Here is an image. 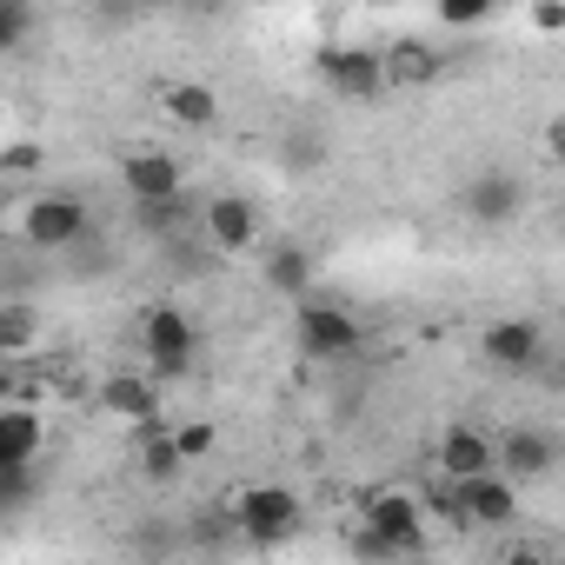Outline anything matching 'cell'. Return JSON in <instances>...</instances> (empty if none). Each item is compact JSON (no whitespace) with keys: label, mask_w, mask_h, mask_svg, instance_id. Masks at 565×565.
Wrapping results in <instances>:
<instances>
[{"label":"cell","mask_w":565,"mask_h":565,"mask_svg":"<svg viewBox=\"0 0 565 565\" xmlns=\"http://www.w3.org/2000/svg\"><path fill=\"white\" fill-rule=\"evenodd\" d=\"M353 552L360 558H419L426 552V499H413V492H366Z\"/></svg>","instance_id":"1"},{"label":"cell","mask_w":565,"mask_h":565,"mask_svg":"<svg viewBox=\"0 0 565 565\" xmlns=\"http://www.w3.org/2000/svg\"><path fill=\"white\" fill-rule=\"evenodd\" d=\"M21 239L28 246H41V253H61V246H81L87 239V226H94V213H87V200L81 193H61V186H47V193H34L28 206H21Z\"/></svg>","instance_id":"2"},{"label":"cell","mask_w":565,"mask_h":565,"mask_svg":"<svg viewBox=\"0 0 565 565\" xmlns=\"http://www.w3.org/2000/svg\"><path fill=\"white\" fill-rule=\"evenodd\" d=\"M233 525L253 539V545H287L300 525H307V505L287 492V486H246L233 499Z\"/></svg>","instance_id":"3"},{"label":"cell","mask_w":565,"mask_h":565,"mask_svg":"<svg viewBox=\"0 0 565 565\" xmlns=\"http://www.w3.org/2000/svg\"><path fill=\"white\" fill-rule=\"evenodd\" d=\"M294 333H300V353H313V360H353L366 347L360 320L333 300H313V294L294 300Z\"/></svg>","instance_id":"4"},{"label":"cell","mask_w":565,"mask_h":565,"mask_svg":"<svg viewBox=\"0 0 565 565\" xmlns=\"http://www.w3.org/2000/svg\"><path fill=\"white\" fill-rule=\"evenodd\" d=\"M313 74H320V87H333L340 100H380V94H393V81H386V47L373 54V47H320L313 54Z\"/></svg>","instance_id":"5"},{"label":"cell","mask_w":565,"mask_h":565,"mask_svg":"<svg viewBox=\"0 0 565 565\" xmlns=\"http://www.w3.org/2000/svg\"><path fill=\"white\" fill-rule=\"evenodd\" d=\"M193 347H200V333H193V320L180 307H147L140 313V353H147V366L160 380H180L193 366Z\"/></svg>","instance_id":"6"},{"label":"cell","mask_w":565,"mask_h":565,"mask_svg":"<svg viewBox=\"0 0 565 565\" xmlns=\"http://www.w3.org/2000/svg\"><path fill=\"white\" fill-rule=\"evenodd\" d=\"M479 360H486L492 373H532V366L545 360V333H539L532 320H492V327L479 333Z\"/></svg>","instance_id":"7"},{"label":"cell","mask_w":565,"mask_h":565,"mask_svg":"<svg viewBox=\"0 0 565 565\" xmlns=\"http://www.w3.org/2000/svg\"><path fill=\"white\" fill-rule=\"evenodd\" d=\"M433 466L439 472H452V479H479V472H499V439L486 433V426H446L439 433V446H433Z\"/></svg>","instance_id":"8"},{"label":"cell","mask_w":565,"mask_h":565,"mask_svg":"<svg viewBox=\"0 0 565 565\" xmlns=\"http://www.w3.org/2000/svg\"><path fill=\"white\" fill-rule=\"evenodd\" d=\"M459 206H466V220H479V226H505V220L525 206V186H519V173L486 167V173H472V180H466Z\"/></svg>","instance_id":"9"},{"label":"cell","mask_w":565,"mask_h":565,"mask_svg":"<svg viewBox=\"0 0 565 565\" xmlns=\"http://www.w3.org/2000/svg\"><path fill=\"white\" fill-rule=\"evenodd\" d=\"M200 226H206V239L220 253H253L259 246V206L246 193H213L206 213H200Z\"/></svg>","instance_id":"10"},{"label":"cell","mask_w":565,"mask_h":565,"mask_svg":"<svg viewBox=\"0 0 565 565\" xmlns=\"http://www.w3.org/2000/svg\"><path fill=\"white\" fill-rule=\"evenodd\" d=\"M439 74H446V54H439L433 41L399 34V41L386 47V81H393V94H426V87H439Z\"/></svg>","instance_id":"11"},{"label":"cell","mask_w":565,"mask_h":565,"mask_svg":"<svg viewBox=\"0 0 565 565\" xmlns=\"http://www.w3.org/2000/svg\"><path fill=\"white\" fill-rule=\"evenodd\" d=\"M94 406L114 413V419H127V426L160 419V380H153V373H107V380L94 386Z\"/></svg>","instance_id":"12"},{"label":"cell","mask_w":565,"mask_h":565,"mask_svg":"<svg viewBox=\"0 0 565 565\" xmlns=\"http://www.w3.org/2000/svg\"><path fill=\"white\" fill-rule=\"evenodd\" d=\"M153 100H160V114H167L173 127H186V134L220 127V94L200 87V81H153Z\"/></svg>","instance_id":"13"},{"label":"cell","mask_w":565,"mask_h":565,"mask_svg":"<svg viewBox=\"0 0 565 565\" xmlns=\"http://www.w3.org/2000/svg\"><path fill=\"white\" fill-rule=\"evenodd\" d=\"M120 186H127L134 200H173V193H186V186H180V160L160 153V147H134V153L120 160Z\"/></svg>","instance_id":"14"},{"label":"cell","mask_w":565,"mask_h":565,"mask_svg":"<svg viewBox=\"0 0 565 565\" xmlns=\"http://www.w3.org/2000/svg\"><path fill=\"white\" fill-rule=\"evenodd\" d=\"M558 466V439L545 433V426H512L505 439H499V472H512L519 486L525 479H545Z\"/></svg>","instance_id":"15"},{"label":"cell","mask_w":565,"mask_h":565,"mask_svg":"<svg viewBox=\"0 0 565 565\" xmlns=\"http://www.w3.org/2000/svg\"><path fill=\"white\" fill-rule=\"evenodd\" d=\"M512 519H519V479L512 472L466 479V532L472 525H512Z\"/></svg>","instance_id":"16"},{"label":"cell","mask_w":565,"mask_h":565,"mask_svg":"<svg viewBox=\"0 0 565 565\" xmlns=\"http://www.w3.org/2000/svg\"><path fill=\"white\" fill-rule=\"evenodd\" d=\"M259 273H266V287H273L279 300H307V294H313V279H320V266H313V253H307L300 239H279V246H266Z\"/></svg>","instance_id":"17"},{"label":"cell","mask_w":565,"mask_h":565,"mask_svg":"<svg viewBox=\"0 0 565 565\" xmlns=\"http://www.w3.org/2000/svg\"><path fill=\"white\" fill-rule=\"evenodd\" d=\"M47 446V419L28 406V399H8L0 406V466H34Z\"/></svg>","instance_id":"18"},{"label":"cell","mask_w":565,"mask_h":565,"mask_svg":"<svg viewBox=\"0 0 565 565\" xmlns=\"http://www.w3.org/2000/svg\"><path fill=\"white\" fill-rule=\"evenodd\" d=\"M134 459H140V472H147V479H160V486H167V479H180V472L193 466V459L180 452V433H173L167 419H140V426H134Z\"/></svg>","instance_id":"19"},{"label":"cell","mask_w":565,"mask_h":565,"mask_svg":"<svg viewBox=\"0 0 565 565\" xmlns=\"http://www.w3.org/2000/svg\"><path fill=\"white\" fill-rule=\"evenodd\" d=\"M41 340V313L28 300H0V360H28Z\"/></svg>","instance_id":"20"},{"label":"cell","mask_w":565,"mask_h":565,"mask_svg":"<svg viewBox=\"0 0 565 565\" xmlns=\"http://www.w3.org/2000/svg\"><path fill=\"white\" fill-rule=\"evenodd\" d=\"M499 0H433V21L439 28H486Z\"/></svg>","instance_id":"21"},{"label":"cell","mask_w":565,"mask_h":565,"mask_svg":"<svg viewBox=\"0 0 565 565\" xmlns=\"http://www.w3.org/2000/svg\"><path fill=\"white\" fill-rule=\"evenodd\" d=\"M134 206H140L147 233H180V220H186V193H173V200H134Z\"/></svg>","instance_id":"22"},{"label":"cell","mask_w":565,"mask_h":565,"mask_svg":"<svg viewBox=\"0 0 565 565\" xmlns=\"http://www.w3.org/2000/svg\"><path fill=\"white\" fill-rule=\"evenodd\" d=\"M28 34H34V8L28 0H0V47H28Z\"/></svg>","instance_id":"23"},{"label":"cell","mask_w":565,"mask_h":565,"mask_svg":"<svg viewBox=\"0 0 565 565\" xmlns=\"http://www.w3.org/2000/svg\"><path fill=\"white\" fill-rule=\"evenodd\" d=\"M173 433H180V452H186V459H206V452L220 446L213 419H186V426H173Z\"/></svg>","instance_id":"24"},{"label":"cell","mask_w":565,"mask_h":565,"mask_svg":"<svg viewBox=\"0 0 565 565\" xmlns=\"http://www.w3.org/2000/svg\"><path fill=\"white\" fill-rule=\"evenodd\" d=\"M0 173H8V180H28V173H41V147H34V140H14L8 153H0Z\"/></svg>","instance_id":"25"},{"label":"cell","mask_w":565,"mask_h":565,"mask_svg":"<svg viewBox=\"0 0 565 565\" xmlns=\"http://www.w3.org/2000/svg\"><path fill=\"white\" fill-rule=\"evenodd\" d=\"M532 34H565V0H532Z\"/></svg>","instance_id":"26"},{"label":"cell","mask_w":565,"mask_h":565,"mask_svg":"<svg viewBox=\"0 0 565 565\" xmlns=\"http://www.w3.org/2000/svg\"><path fill=\"white\" fill-rule=\"evenodd\" d=\"M545 160H552V167H565V114H558V120H545Z\"/></svg>","instance_id":"27"},{"label":"cell","mask_w":565,"mask_h":565,"mask_svg":"<svg viewBox=\"0 0 565 565\" xmlns=\"http://www.w3.org/2000/svg\"><path fill=\"white\" fill-rule=\"evenodd\" d=\"M140 8H153V14H167V8H193V0H140Z\"/></svg>","instance_id":"28"},{"label":"cell","mask_w":565,"mask_h":565,"mask_svg":"<svg viewBox=\"0 0 565 565\" xmlns=\"http://www.w3.org/2000/svg\"><path fill=\"white\" fill-rule=\"evenodd\" d=\"M193 8H206V14H220V8H233V0H193Z\"/></svg>","instance_id":"29"}]
</instances>
